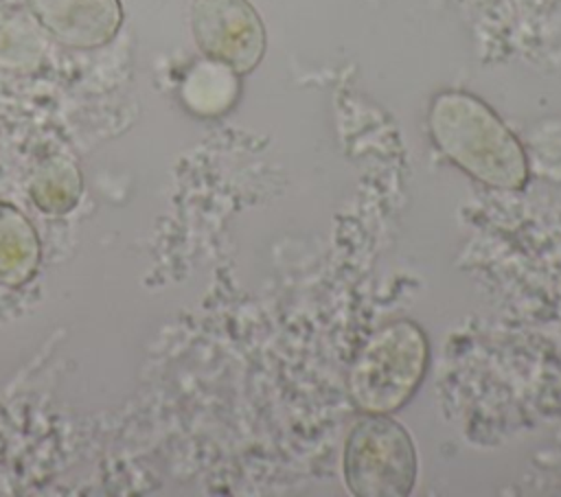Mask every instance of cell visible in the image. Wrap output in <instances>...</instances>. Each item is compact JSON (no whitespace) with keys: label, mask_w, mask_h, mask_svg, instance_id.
Masks as SVG:
<instances>
[{"label":"cell","mask_w":561,"mask_h":497,"mask_svg":"<svg viewBox=\"0 0 561 497\" xmlns=\"http://www.w3.org/2000/svg\"><path fill=\"white\" fill-rule=\"evenodd\" d=\"M440 151L476 180L517 190L528 180L526 155L506 125L480 99L465 92L440 94L430 114Z\"/></svg>","instance_id":"1"},{"label":"cell","mask_w":561,"mask_h":497,"mask_svg":"<svg viewBox=\"0 0 561 497\" xmlns=\"http://www.w3.org/2000/svg\"><path fill=\"white\" fill-rule=\"evenodd\" d=\"M33 20L70 48H99L123 24L121 0H24Z\"/></svg>","instance_id":"5"},{"label":"cell","mask_w":561,"mask_h":497,"mask_svg":"<svg viewBox=\"0 0 561 497\" xmlns=\"http://www.w3.org/2000/svg\"><path fill=\"white\" fill-rule=\"evenodd\" d=\"M430 344L419 324L397 320L379 328L359 350L348 374L353 403L366 414H392L421 385Z\"/></svg>","instance_id":"2"},{"label":"cell","mask_w":561,"mask_h":497,"mask_svg":"<svg viewBox=\"0 0 561 497\" xmlns=\"http://www.w3.org/2000/svg\"><path fill=\"white\" fill-rule=\"evenodd\" d=\"M191 31L199 50L234 74L250 72L265 50L263 24L248 0H193Z\"/></svg>","instance_id":"4"},{"label":"cell","mask_w":561,"mask_h":497,"mask_svg":"<svg viewBox=\"0 0 561 497\" xmlns=\"http://www.w3.org/2000/svg\"><path fill=\"white\" fill-rule=\"evenodd\" d=\"M35 265V232L15 208L0 204V282L20 285L31 278Z\"/></svg>","instance_id":"6"},{"label":"cell","mask_w":561,"mask_h":497,"mask_svg":"<svg viewBox=\"0 0 561 497\" xmlns=\"http://www.w3.org/2000/svg\"><path fill=\"white\" fill-rule=\"evenodd\" d=\"M342 469L353 495L403 497L416 479L414 442L388 414H368L348 431Z\"/></svg>","instance_id":"3"}]
</instances>
